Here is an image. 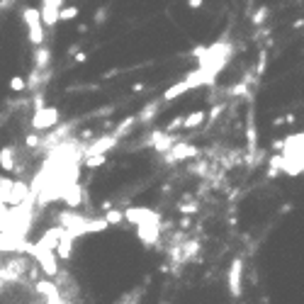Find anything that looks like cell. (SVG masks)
<instances>
[{
    "mask_svg": "<svg viewBox=\"0 0 304 304\" xmlns=\"http://www.w3.org/2000/svg\"><path fill=\"white\" fill-rule=\"evenodd\" d=\"M78 136H80L83 141H93V139L97 136V132H93L90 127H85V129H80V132H78Z\"/></svg>",
    "mask_w": 304,
    "mask_h": 304,
    "instance_id": "obj_17",
    "label": "cell"
},
{
    "mask_svg": "<svg viewBox=\"0 0 304 304\" xmlns=\"http://www.w3.org/2000/svg\"><path fill=\"white\" fill-rule=\"evenodd\" d=\"M85 61H88V51L80 49L78 54H73V63H85Z\"/></svg>",
    "mask_w": 304,
    "mask_h": 304,
    "instance_id": "obj_19",
    "label": "cell"
},
{
    "mask_svg": "<svg viewBox=\"0 0 304 304\" xmlns=\"http://www.w3.org/2000/svg\"><path fill=\"white\" fill-rule=\"evenodd\" d=\"M0 166H2V171L7 173L15 171V149L12 146H2L0 149Z\"/></svg>",
    "mask_w": 304,
    "mask_h": 304,
    "instance_id": "obj_8",
    "label": "cell"
},
{
    "mask_svg": "<svg viewBox=\"0 0 304 304\" xmlns=\"http://www.w3.org/2000/svg\"><path fill=\"white\" fill-rule=\"evenodd\" d=\"M0 119H2V114H0Z\"/></svg>",
    "mask_w": 304,
    "mask_h": 304,
    "instance_id": "obj_29",
    "label": "cell"
},
{
    "mask_svg": "<svg viewBox=\"0 0 304 304\" xmlns=\"http://www.w3.org/2000/svg\"><path fill=\"white\" fill-rule=\"evenodd\" d=\"M80 15V7L78 5H63L61 10H58V19L61 22H71V19H76Z\"/></svg>",
    "mask_w": 304,
    "mask_h": 304,
    "instance_id": "obj_9",
    "label": "cell"
},
{
    "mask_svg": "<svg viewBox=\"0 0 304 304\" xmlns=\"http://www.w3.org/2000/svg\"><path fill=\"white\" fill-rule=\"evenodd\" d=\"M117 73H119V68H112V71H107V73H105V76H102V78H114V76H117Z\"/></svg>",
    "mask_w": 304,
    "mask_h": 304,
    "instance_id": "obj_27",
    "label": "cell"
},
{
    "mask_svg": "<svg viewBox=\"0 0 304 304\" xmlns=\"http://www.w3.org/2000/svg\"><path fill=\"white\" fill-rule=\"evenodd\" d=\"M268 15H270V7H268V5H261V7L251 15V22H253L256 27H263L268 22Z\"/></svg>",
    "mask_w": 304,
    "mask_h": 304,
    "instance_id": "obj_11",
    "label": "cell"
},
{
    "mask_svg": "<svg viewBox=\"0 0 304 304\" xmlns=\"http://www.w3.org/2000/svg\"><path fill=\"white\" fill-rule=\"evenodd\" d=\"M292 27H295V29H302V27H304V19H302V17L295 19V24H292Z\"/></svg>",
    "mask_w": 304,
    "mask_h": 304,
    "instance_id": "obj_28",
    "label": "cell"
},
{
    "mask_svg": "<svg viewBox=\"0 0 304 304\" xmlns=\"http://www.w3.org/2000/svg\"><path fill=\"white\" fill-rule=\"evenodd\" d=\"M107 15H110V5H102V7H97L95 10L93 22H95V24H105V22H107Z\"/></svg>",
    "mask_w": 304,
    "mask_h": 304,
    "instance_id": "obj_15",
    "label": "cell"
},
{
    "mask_svg": "<svg viewBox=\"0 0 304 304\" xmlns=\"http://www.w3.org/2000/svg\"><path fill=\"white\" fill-rule=\"evenodd\" d=\"M161 107H163V102L158 100V97H153V100H149L139 112H136V124H151L153 119L158 117V112H161Z\"/></svg>",
    "mask_w": 304,
    "mask_h": 304,
    "instance_id": "obj_3",
    "label": "cell"
},
{
    "mask_svg": "<svg viewBox=\"0 0 304 304\" xmlns=\"http://www.w3.org/2000/svg\"><path fill=\"white\" fill-rule=\"evenodd\" d=\"M34 71H49V63H51V49L46 44L34 46Z\"/></svg>",
    "mask_w": 304,
    "mask_h": 304,
    "instance_id": "obj_5",
    "label": "cell"
},
{
    "mask_svg": "<svg viewBox=\"0 0 304 304\" xmlns=\"http://www.w3.org/2000/svg\"><path fill=\"white\" fill-rule=\"evenodd\" d=\"M283 119H285V124H295V122H297V117H295V114H292V112H290V114H285Z\"/></svg>",
    "mask_w": 304,
    "mask_h": 304,
    "instance_id": "obj_24",
    "label": "cell"
},
{
    "mask_svg": "<svg viewBox=\"0 0 304 304\" xmlns=\"http://www.w3.org/2000/svg\"><path fill=\"white\" fill-rule=\"evenodd\" d=\"M10 90H12V93H24V90H27V78L12 76L10 78Z\"/></svg>",
    "mask_w": 304,
    "mask_h": 304,
    "instance_id": "obj_13",
    "label": "cell"
},
{
    "mask_svg": "<svg viewBox=\"0 0 304 304\" xmlns=\"http://www.w3.org/2000/svg\"><path fill=\"white\" fill-rule=\"evenodd\" d=\"M41 7H51V10H61L63 0H41Z\"/></svg>",
    "mask_w": 304,
    "mask_h": 304,
    "instance_id": "obj_18",
    "label": "cell"
},
{
    "mask_svg": "<svg viewBox=\"0 0 304 304\" xmlns=\"http://www.w3.org/2000/svg\"><path fill=\"white\" fill-rule=\"evenodd\" d=\"M185 93H190V85L185 83V80H178L175 85H171L163 95H161V102L166 105V102H173V100H178L180 95H185Z\"/></svg>",
    "mask_w": 304,
    "mask_h": 304,
    "instance_id": "obj_7",
    "label": "cell"
},
{
    "mask_svg": "<svg viewBox=\"0 0 304 304\" xmlns=\"http://www.w3.org/2000/svg\"><path fill=\"white\" fill-rule=\"evenodd\" d=\"M134 127H139V124H136V114H127V117L112 129V136L117 141H122V139H127V136L134 132Z\"/></svg>",
    "mask_w": 304,
    "mask_h": 304,
    "instance_id": "obj_4",
    "label": "cell"
},
{
    "mask_svg": "<svg viewBox=\"0 0 304 304\" xmlns=\"http://www.w3.org/2000/svg\"><path fill=\"white\" fill-rule=\"evenodd\" d=\"M144 90V83H134L132 85V93H141Z\"/></svg>",
    "mask_w": 304,
    "mask_h": 304,
    "instance_id": "obj_25",
    "label": "cell"
},
{
    "mask_svg": "<svg viewBox=\"0 0 304 304\" xmlns=\"http://www.w3.org/2000/svg\"><path fill=\"white\" fill-rule=\"evenodd\" d=\"M283 124H285L283 117H275V119H273V127H283Z\"/></svg>",
    "mask_w": 304,
    "mask_h": 304,
    "instance_id": "obj_26",
    "label": "cell"
},
{
    "mask_svg": "<svg viewBox=\"0 0 304 304\" xmlns=\"http://www.w3.org/2000/svg\"><path fill=\"white\" fill-rule=\"evenodd\" d=\"M183 119H185V114H178V117H173V119L168 122V124H166V127H163V129H161V132H163V134L180 132V129H183Z\"/></svg>",
    "mask_w": 304,
    "mask_h": 304,
    "instance_id": "obj_12",
    "label": "cell"
},
{
    "mask_svg": "<svg viewBox=\"0 0 304 304\" xmlns=\"http://www.w3.org/2000/svg\"><path fill=\"white\" fill-rule=\"evenodd\" d=\"M58 122H61L58 107H44V110L32 114V129H34V134L44 132V129H54Z\"/></svg>",
    "mask_w": 304,
    "mask_h": 304,
    "instance_id": "obj_2",
    "label": "cell"
},
{
    "mask_svg": "<svg viewBox=\"0 0 304 304\" xmlns=\"http://www.w3.org/2000/svg\"><path fill=\"white\" fill-rule=\"evenodd\" d=\"M105 161H107V156H102V153H100V156H88V158H85V166H88V168H97V166H102Z\"/></svg>",
    "mask_w": 304,
    "mask_h": 304,
    "instance_id": "obj_16",
    "label": "cell"
},
{
    "mask_svg": "<svg viewBox=\"0 0 304 304\" xmlns=\"http://www.w3.org/2000/svg\"><path fill=\"white\" fill-rule=\"evenodd\" d=\"M283 146H285L283 139H273V149H275V151H283Z\"/></svg>",
    "mask_w": 304,
    "mask_h": 304,
    "instance_id": "obj_23",
    "label": "cell"
},
{
    "mask_svg": "<svg viewBox=\"0 0 304 304\" xmlns=\"http://www.w3.org/2000/svg\"><path fill=\"white\" fill-rule=\"evenodd\" d=\"M266 71H268V49L263 46V49L258 51V63H256V80L266 76Z\"/></svg>",
    "mask_w": 304,
    "mask_h": 304,
    "instance_id": "obj_10",
    "label": "cell"
},
{
    "mask_svg": "<svg viewBox=\"0 0 304 304\" xmlns=\"http://www.w3.org/2000/svg\"><path fill=\"white\" fill-rule=\"evenodd\" d=\"M202 5H205V0H188V7L190 10H200Z\"/></svg>",
    "mask_w": 304,
    "mask_h": 304,
    "instance_id": "obj_21",
    "label": "cell"
},
{
    "mask_svg": "<svg viewBox=\"0 0 304 304\" xmlns=\"http://www.w3.org/2000/svg\"><path fill=\"white\" fill-rule=\"evenodd\" d=\"M24 146H27L29 151L39 149V146H41V136H39V134H34V132H29L27 136H24Z\"/></svg>",
    "mask_w": 304,
    "mask_h": 304,
    "instance_id": "obj_14",
    "label": "cell"
},
{
    "mask_svg": "<svg viewBox=\"0 0 304 304\" xmlns=\"http://www.w3.org/2000/svg\"><path fill=\"white\" fill-rule=\"evenodd\" d=\"M80 51V41H76V44H71L68 49H66V56H73V54H78Z\"/></svg>",
    "mask_w": 304,
    "mask_h": 304,
    "instance_id": "obj_20",
    "label": "cell"
},
{
    "mask_svg": "<svg viewBox=\"0 0 304 304\" xmlns=\"http://www.w3.org/2000/svg\"><path fill=\"white\" fill-rule=\"evenodd\" d=\"M0 304H63L58 287L22 270V261L0 270Z\"/></svg>",
    "mask_w": 304,
    "mask_h": 304,
    "instance_id": "obj_1",
    "label": "cell"
},
{
    "mask_svg": "<svg viewBox=\"0 0 304 304\" xmlns=\"http://www.w3.org/2000/svg\"><path fill=\"white\" fill-rule=\"evenodd\" d=\"M205 122H207V112H205V110H195V112L185 114V119H183V129H185V132H195V129L205 127Z\"/></svg>",
    "mask_w": 304,
    "mask_h": 304,
    "instance_id": "obj_6",
    "label": "cell"
},
{
    "mask_svg": "<svg viewBox=\"0 0 304 304\" xmlns=\"http://www.w3.org/2000/svg\"><path fill=\"white\" fill-rule=\"evenodd\" d=\"M88 29H90V27H88L85 22H78V24H76V32H78V34H88Z\"/></svg>",
    "mask_w": 304,
    "mask_h": 304,
    "instance_id": "obj_22",
    "label": "cell"
}]
</instances>
